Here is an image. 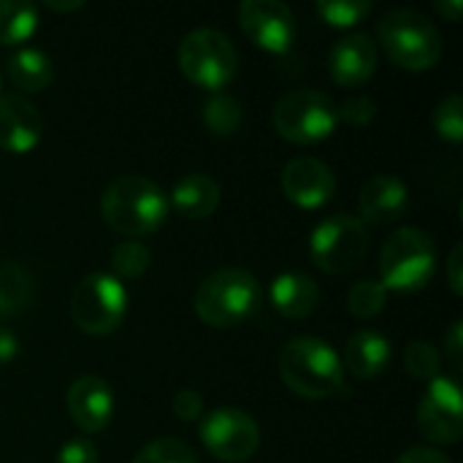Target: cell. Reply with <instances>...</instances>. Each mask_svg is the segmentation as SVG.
Instances as JSON below:
<instances>
[{
	"mask_svg": "<svg viewBox=\"0 0 463 463\" xmlns=\"http://www.w3.org/2000/svg\"><path fill=\"white\" fill-rule=\"evenodd\" d=\"M68 415L84 434H98L114 415V393L100 377H79L68 388Z\"/></svg>",
	"mask_w": 463,
	"mask_h": 463,
	"instance_id": "5bb4252c",
	"label": "cell"
},
{
	"mask_svg": "<svg viewBox=\"0 0 463 463\" xmlns=\"http://www.w3.org/2000/svg\"><path fill=\"white\" fill-rule=\"evenodd\" d=\"M437 271L434 239L420 228H399L380 252V282L385 290L412 293L431 282Z\"/></svg>",
	"mask_w": 463,
	"mask_h": 463,
	"instance_id": "5b68a950",
	"label": "cell"
},
{
	"mask_svg": "<svg viewBox=\"0 0 463 463\" xmlns=\"http://www.w3.org/2000/svg\"><path fill=\"white\" fill-rule=\"evenodd\" d=\"M182 73L212 92H220L239 71V54L231 38L212 27H198L187 33L176 52Z\"/></svg>",
	"mask_w": 463,
	"mask_h": 463,
	"instance_id": "8992f818",
	"label": "cell"
},
{
	"mask_svg": "<svg viewBox=\"0 0 463 463\" xmlns=\"http://www.w3.org/2000/svg\"><path fill=\"white\" fill-rule=\"evenodd\" d=\"M81 5V0H46V8L52 11H79Z\"/></svg>",
	"mask_w": 463,
	"mask_h": 463,
	"instance_id": "f35d334b",
	"label": "cell"
},
{
	"mask_svg": "<svg viewBox=\"0 0 463 463\" xmlns=\"http://www.w3.org/2000/svg\"><path fill=\"white\" fill-rule=\"evenodd\" d=\"M388 304V290L380 279H361L350 288L347 296V309L350 315L361 317V320H372L377 317Z\"/></svg>",
	"mask_w": 463,
	"mask_h": 463,
	"instance_id": "d4e9b609",
	"label": "cell"
},
{
	"mask_svg": "<svg viewBox=\"0 0 463 463\" xmlns=\"http://www.w3.org/2000/svg\"><path fill=\"white\" fill-rule=\"evenodd\" d=\"M282 190L288 201L301 209H320L336 190V176L328 163L317 157H293L282 168Z\"/></svg>",
	"mask_w": 463,
	"mask_h": 463,
	"instance_id": "4fadbf2b",
	"label": "cell"
},
{
	"mask_svg": "<svg viewBox=\"0 0 463 463\" xmlns=\"http://www.w3.org/2000/svg\"><path fill=\"white\" fill-rule=\"evenodd\" d=\"M434 8H437L442 16H448L450 22H458V16H461L463 11V3L461 0H437Z\"/></svg>",
	"mask_w": 463,
	"mask_h": 463,
	"instance_id": "74e56055",
	"label": "cell"
},
{
	"mask_svg": "<svg viewBox=\"0 0 463 463\" xmlns=\"http://www.w3.org/2000/svg\"><path fill=\"white\" fill-rule=\"evenodd\" d=\"M391 364V342L377 331H355L345 347V364L355 377L372 380Z\"/></svg>",
	"mask_w": 463,
	"mask_h": 463,
	"instance_id": "ffe728a7",
	"label": "cell"
},
{
	"mask_svg": "<svg viewBox=\"0 0 463 463\" xmlns=\"http://www.w3.org/2000/svg\"><path fill=\"white\" fill-rule=\"evenodd\" d=\"M57 463H98V448L90 439H71L62 445Z\"/></svg>",
	"mask_w": 463,
	"mask_h": 463,
	"instance_id": "d6a6232c",
	"label": "cell"
},
{
	"mask_svg": "<svg viewBox=\"0 0 463 463\" xmlns=\"http://www.w3.org/2000/svg\"><path fill=\"white\" fill-rule=\"evenodd\" d=\"M317 14L331 27H353L372 14L369 0H320Z\"/></svg>",
	"mask_w": 463,
	"mask_h": 463,
	"instance_id": "83f0119b",
	"label": "cell"
},
{
	"mask_svg": "<svg viewBox=\"0 0 463 463\" xmlns=\"http://www.w3.org/2000/svg\"><path fill=\"white\" fill-rule=\"evenodd\" d=\"M282 383L304 399H328L347 388L342 358L315 336H296L279 353Z\"/></svg>",
	"mask_w": 463,
	"mask_h": 463,
	"instance_id": "7a4b0ae2",
	"label": "cell"
},
{
	"mask_svg": "<svg viewBox=\"0 0 463 463\" xmlns=\"http://www.w3.org/2000/svg\"><path fill=\"white\" fill-rule=\"evenodd\" d=\"M309 252L320 271L347 274L361 266L369 252V228L361 217L345 212L326 217L309 236Z\"/></svg>",
	"mask_w": 463,
	"mask_h": 463,
	"instance_id": "9c48e42d",
	"label": "cell"
},
{
	"mask_svg": "<svg viewBox=\"0 0 463 463\" xmlns=\"http://www.w3.org/2000/svg\"><path fill=\"white\" fill-rule=\"evenodd\" d=\"M336 117L353 128H366L377 117V103L366 95H355V98H347L342 106H336Z\"/></svg>",
	"mask_w": 463,
	"mask_h": 463,
	"instance_id": "4dcf8cb0",
	"label": "cell"
},
{
	"mask_svg": "<svg viewBox=\"0 0 463 463\" xmlns=\"http://www.w3.org/2000/svg\"><path fill=\"white\" fill-rule=\"evenodd\" d=\"M377 68V43L366 33H350L334 43L328 71L339 87H358L372 79Z\"/></svg>",
	"mask_w": 463,
	"mask_h": 463,
	"instance_id": "2e32d148",
	"label": "cell"
},
{
	"mask_svg": "<svg viewBox=\"0 0 463 463\" xmlns=\"http://www.w3.org/2000/svg\"><path fill=\"white\" fill-rule=\"evenodd\" d=\"M33 301V277L14 260L0 263V317L24 312Z\"/></svg>",
	"mask_w": 463,
	"mask_h": 463,
	"instance_id": "7402d4cb",
	"label": "cell"
},
{
	"mask_svg": "<svg viewBox=\"0 0 463 463\" xmlns=\"http://www.w3.org/2000/svg\"><path fill=\"white\" fill-rule=\"evenodd\" d=\"M0 92H3V73H0Z\"/></svg>",
	"mask_w": 463,
	"mask_h": 463,
	"instance_id": "ab89813d",
	"label": "cell"
},
{
	"mask_svg": "<svg viewBox=\"0 0 463 463\" xmlns=\"http://www.w3.org/2000/svg\"><path fill=\"white\" fill-rule=\"evenodd\" d=\"M8 79L22 92H41L54 79V65L41 49H16L8 57Z\"/></svg>",
	"mask_w": 463,
	"mask_h": 463,
	"instance_id": "44dd1931",
	"label": "cell"
},
{
	"mask_svg": "<svg viewBox=\"0 0 463 463\" xmlns=\"http://www.w3.org/2000/svg\"><path fill=\"white\" fill-rule=\"evenodd\" d=\"M174 412H176L179 420L193 423V420H198V418L203 415V399H201L195 391L184 388V391H179V393L174 396Z\"/></svg>",
	"mask_w": 463,
	"mask_h": 463,
	"instance_id": "1f68e13d",
	"label": "cell"
},
{
	"mask_svg": "<svg viewBox=\"0 0 463 463\" xmlns=\"http://www.w3.org/2000/svg\"><path fill=\"white\" fill-rule=\"evenodd\" d=\"M434 128L437 133L450 141V144H461L463 141V98L461 95H448L445 100H439L437 111H434Z\"/></svg>",
	"mask_w": 463,
	"mask_h": 463,
	"instance_id": "f546056e",
	"label": "cell"
},
{
	"mask_svg": "<svg viewBox=\"0 0 463 463\" xmlns=\"http://www.w3.org/2000/svg\"><path fill=\"white\" fill-rule=\"evenodd\" d=\"M203 125L209 128V133L214 136H231L239 130L241 119H244V109L241 103L228 95V92H214L206 103H203Z\"/></svg>",
	"mask_w": 463,
	"mask_h": 463,
	"instance_id": "cb8c5ba5",
	"label": "cell"
},
{
	"mask_svg": "<svg viewBox=\"0 0 463 463\" xmlns=\"http://www.w3.org/2000/svg\"><path fill=\"white\" fill-rule=\"evenodd\" d=\"M244 35L263 52L285 54L296 41V14L279 0H244L239 5Z\"/></svg>",
	"mask_w": 463,
	"mask_h": 463,
	"instance_id": "7c38bea8",
	"label": "cell"
},
{
	"mask_svg": "<svg viewBox=\"0 0 463 463\" xmlns=\"http://www.w3.org/2000/svg\"><path fill=\"white\" fill-rule=\"evenodd\" d=\"M407 184L396 176L377 174L361 187V220L372 225H388L399 220L407 209Z\"/></svg>",
	"mask_w": 463,
	"mask_h": 463,
	"instance_id": "e0dca14e",
	"label": "cell"
},
{
	"mask_svg": "<svg viewBox=\"0 0 463 463\" xmlns=\"http://www.w3.org/2000/svg\"><path fill=\"white\" fill-rule=\"evenodd\" d=\"M274 130L290 144H317L328 138L336 125V103L317 90L285 92L274 106Z\"/></svg>",
	"mask_w": 463,
	"mask_h": 463,
	"instance_id": "ba28073f",
	"label": "cell"
},
{
	"mask_svg": "<svg viewBox=\"0 0 463 463\" xmlns=\"http://www.w3.org/2000/svg\"><path fill=\"white\" fill-rule=\"evenodd\" d=\"M463 247L461 244H456L453 247V252H450V258H448V282H450V288H453V293L456 296H461L463 293Z\"/></svg>",
	"mask_w": 463,
	"mask_h": 463,
	"instance_id": "e575fe53",
	"label": "cell"
},
{
	"mask_svg": "<svg viewBox=\"0 0 463 463\" xmlns=\"http://www.w3.org/2000/svg\"><path fill=\"white\" fill-rule=\"evenodd\" d=\"M271 304L282 317L304 320L320 307V288L301 271H285L271 282Z\"/></svg>",
	"mask_w": 463,
	"mask_h": 463,
	"instance_id": "ac0fdd59",
	"label": "cell"
},
{
	"mask_svg": "<svg viewBox=\"0 0 463 463\" xmlns=\"http://www.w3.org/2000/svg\"><path fill=\"white\" fill-rule=\"evenodd\" d=\"M418 429L434 445H456L463 434L461 385L450 377L429 383L418 404Z\"/></svg>",
	"mask_w": 463,
	"mask_h": 463,
	"instance_id": "8fae6325",
	"label": "cell"
},
{
	"mask_svg": "<svg viewBox=\"0 0 463 463\" xmlns=\"http://www.w3.org/2000/svg\"><path fill=\"white\" fill-rule=\"evenodd\" d=\"M396 463H453L448 456H442L434 448H410L404 456H399Z\"/></svg>",
	"mask_w": 463,
	"mask_h": 463,
	"instance_id": "d590c367",
	"label": "cell"
},
{
	"mask_svg": "<svg viewBox=\"0 0 463 463\" xmlns=\"http://www.w3.org/2000/svg\"><path fill=\"white\" fill-rule=\"evenodd\" d=\"M201 442L220 461H250L255 456L258 445H260V429L244 410L220 407V410H212L203 418Z\"/></svg>",
	"mask_w": 463,
	"mask_h": 463,
	"instance_id": "30bf717a",
	"label": "cell"
},
{
	"mask_svg": "<svg viewBox=\"0 0 463 463\" xmlns=\"http://www.w3.org/2000/svg\"><path fill=\"white\" fill-rule=\"evenodd\" d=\"M445 353H448V361L456 372H461L463 366V323L456 320L445 336Z\"/></svg>",
	"mask_w": 463,
	"mask_h": 463,
	"instance_id": "836d02e7",
	"label": "cell"
},
{
	"mask_svg": "<svg viewBox=\"0 0 463 463\" xmlns=\"http://www.w3.org/2000/svg\"><path fill=\"white\" fill-rule=\"evenodd\" d=\"M377 38L388 57L407 71H429L442 57L437 24L412 8H393L377 24Z\"/></svg>",
	"mask_w": 463,
	"mask_h": 463,
	"instance_id": "277c9868",
	"label": "cell"
},
{
	"mask_svg": "<svg viewBox=\"0 0 463 463\" xmlns=\"http://www.w3.org/2000/svg\"><path fill=\"white\" fill-rule=\"evenodd\" d=\"M168 206L187 220H206L220 206V184L209 174H187L174 184Z\"/></svg>",
	"mask_w": 463,
	"mask_h": 463,
	"instance_id": "d6986e66",
	"label": "cell"
},
{
	"mask_svg": "<svg viewBox=\"0 0 463 463\" xmlns=\"http://www.w3.org/2000/svg\"><path fill=\"white\" fill-rule=\"evenodd\" d=\"M168 209V195L152 179L138 174L114 179L100 195L106 225L130 239L155 233L165 222Z\"/></svg>",
	"mask_w": 463,
	"mask_h": 463,
	"instance_id": "6da1fadb",
	"label": "cell"
},
{
	"mask_svg": "<svg viewBox=\"0 0 463 463\" xmlns=\"http://www.w3.org/2000/svg\"><path fill=\"white\" fill-rule=\"evenodd\" d=\"M38 27V8L27 0H0V43H24Z\"/></svg>",
	"mask_w": 463,
	"mask_h": 463,
	"instance_id": "603a6c76",
	"label": "cell"
},
{
	"mask_svg": "<svg viewBox=\"0 0 463 463\" xmlns=\"http://www.w3.org/2000/svg\"><path fill=\"white\" fill-rule=\"evenodd\" d=\"M16 353H19V342H16V336H14L8 328H3V326H0V366H3V364H8V361H14V358H16Z\"/></svg>",
	"mask_w": 463,
	"mask_h": 463,
	"instance_id": "8d00e7d4",
	"label": "cell"
},
{
	"mask_svg": "<svg viewBox=\"0 0 463 463\" xmlns=\"http://www.w3.org/2000/svg\"><path fill=\"white\" fill-rule=\"evenodd\" d=\"M263 301L260 282L244 269H220L195 290V315L212 328H233L250 320Z\"/></svg>",
	"mask_w": 463,
	"mask_h": 463,
	"instance_id": "3957f363",
	"label": "cell"
},
{
	"mask_svg": "<svg viewBox=\"0 0 463 463\" xmlns=\"http://www.w3.org/2000/svg\"><path fill=\"white\" fill-rule=\"evenodd\" d=\"M43 119L24 95H0V149L24 155L38 146Z\"/></svg>",
	"mask_w": 463,
	"mask_h": 463,
	"instance_id": "9a60e30c",
	"label": "cell"
},
{
	"mask_svg": "<svg viewBox=\"0 0 463 463\" xmlns=\"http://www.w3.org/2000/svg\"><path fill=\"white\" fill-rule=\"evenodd\" d=\"M404 366L415 380H437L439 377V353L431 342L415 339L404 350Z\"/></svg>",
	"mask_w": 463,
	"mask_h": 463,
	"instance_id": "f1b7e54d",
	"label": "cell"
},
{
	"mask_svg": "<svg viewBox=\"0 0 463 463\" xmlns=\"http://www.w3.org/2000/svg\"><path fill=\"white\" fill-rule=\"evenodd\" d=\"M130 463H198V456L187 442L165 437L141 448Z\"/></svg>",
	"mask_w": 463,
	"mask_h": 463,
	"instance_id": "4316f807",
	"label": "cell"
},
{
	"mask_svg": "<svg viewBox=\"0 0 463 463\" xmlns=\"http://www.w3.org/2000/svg\"><path fill=\"white\" fill-rule=\"evenodd\" d=\"M152 263V252L146 250V244L136 241V239H128V241H119L114 250H111V269L117 271V277L122 279H136L141 277Z\"/></svg>",
	"mask_w": 463,
	"mask_h": 463,
	"instance_id": "484cf974",
	"label": "cell"
},
{
	"mask_svg": "<svg viewBox=\"0 0 463 463\" xmlns=\"http://www.w3.org/2000/svg\"><path fill=\"white\" fill-rule=\"evenodd\" d=\"M128 312V290L111 274H87L71 293V320L90 336L117 331Z\"/></svg>",
	"mask_w": 463,
	"mask_h": 463,
	"instance_id": "52a82bcc",
	"label": "cell"
}]
</instances>
